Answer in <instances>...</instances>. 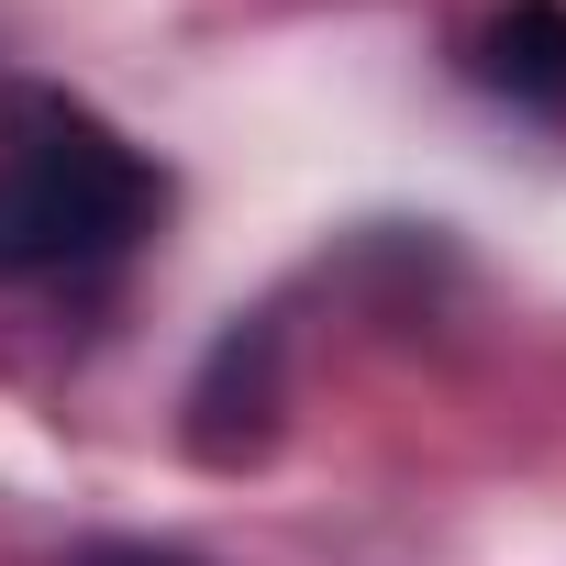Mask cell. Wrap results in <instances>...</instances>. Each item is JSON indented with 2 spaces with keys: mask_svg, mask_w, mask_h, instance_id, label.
Instances as JSON below:
<instances>
[{
  "mask_svg": "<svg viewBox=\"0 0 566 566\" xmlns=\"http://www.w3.org/2000/svg\"><path fill=\"white\" fill-rule=\"evenodd\" d=\"M78 566H189V555H156V544H90Z\"/></svg>",
  "mask_w": 566,
  "mask_h": 566,
  "instance_id": "277c9868",
  "label": "cell"
},
{
  "mask_svg": "<svg viewBox=\"0 0 566 566\" xmlns=\"http://www.w3.org/2000/svg\"><path fill=\"white\" fill-rule=\"evenodd\" d=\"M478 67L533 101V112H566V0H500L489 34H478Z\"/></svg>",
  "mask_w": 566,
  "mask_h": 566,
  "instance_id": "3957f363",
  "label": "cell"
},
{
  "mask_svg": "<svg viewBox=\"0 0 566 566\" xmlns=\"http://www.w3.org/2000/svg\"><path fill=\"white\" fill-rule=\"evenodd\" d=\"M266 411H277V334H266V323H233V334L211 345L200 389H189V444H200V467H244V455L266 444Z\"/></svg>",
  "mask_w": 566,
  "mask_h": 566,
  "instance_id": "7a4b0ae2",
  "label": "cell"
},
{
  "mask_svg": "<svg viewBox=\"0 0 566 566\" xmlns=\"http://www.w3.org/2000/svg\"><path fill=\"white\" fill-rule=\"evenodd\" d=\"M156 167L67 90L0 101V277H45L134 244L156 222Z\"/></svg>",
  "mask_w": 566,
  "mask_h": 566,
  "instance_id": "6da1fadb",
  "label": "cell"
}]
</instances>
